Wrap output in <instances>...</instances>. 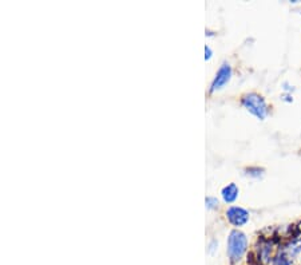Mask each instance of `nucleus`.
Masks as SVG:
<instances>
[{
  "mask_svg": "<svg viewBox=\"0 0 301 265\" xmlns=\"http://www.w3.org/2000/svg\"><path fill=\"white\" fill-rule=\"evenodd\" d=\"M246 237L244 233L238 232V230H233L230 233L228 241V254L233 262H236L242 257V254L246 250Z\"/></svg>",
  "mask_w": 301,
  "mask_h": 265,
  "instance_id": "f257e3e1",
  "label": "nucleus"
},
{
  "mask_svg": "<svg viewBox=\"0 0 301 265\" xmlns=\"http://www.w3.org/2000/svg\"><path fill=\"white\" fill-rule=\"evenodd\" d=\"M244 104L249 111L258 116L260 119L265 118V115H266V104H265L264 99L257 94H249V95L245 96Z\"/></svg>",
  "mask_w": 301,
  "mask_h": 265,
  "instance_id": "f03ea898",
  "label": "nucleus"
},
{
  "mask_svg": "<svg viewBox=\"0 0 301 265\" xmlns=\"http://www.w3.org/2000/svg\"><path fill=\"white\" fill-rule=\"evenodd\" d=\"M228 218L233 225H236V226H240V225H244V224H246V222H248L249 214H248V212H246V210H244V209L230 208L228 210Z\"/></svg>",
  "mask_w": 301,
  "mask_h": 265,
  "instance_id": "7ed1b4c3",
  "label": "nucleus"
},
{
  "mask_svg": "<svg viewBox=\"0 0 301 265\" xmlns=\"http://www.w3.org/2000/svg\"><path fill=\"white\" fill-rule=\"evenodd\" d=\"M229 79H230V67H229L228 64H224V66L220 68L218 74H217L214 82H213V86H212L213 91L217 90V88H221L222 86H225V84L228 83Z\"/></svg>",
  "mask_w": 301,
  "mask_h": 265,
  "instance_id": "20e7f679",
  "label": "nucleus"
},
{
  "mask_svg": "<svg viewBox=\"0 0 301 265\" xmlns=\"http://www.w3.org/2000/svg\"><path fill=\"white\" fill-rule=\"evenodd\" d=\"M237 194H238V188L234 184H230L222 190V196L226 202H233L237 198Z\"/></svg>",
  "mask_w": 301,
  "mask_h": 265,
  "instance_id": "39448f33",
  "label": "nucleus"
}]
</instances>
